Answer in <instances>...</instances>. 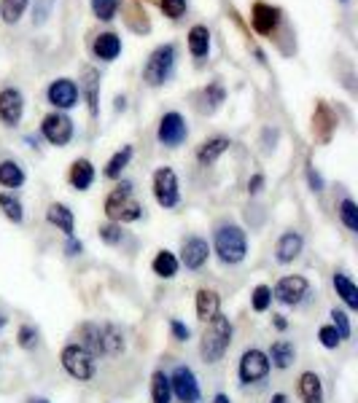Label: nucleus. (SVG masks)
Here are the masks:
<instances>
[{
	"label": "nucleus",
	"instance_id": "obj_2",
	"mask_svg": "<svg viewBox=\"0 0 358 403\" xmlns=\"http://www.w3.org/2000/svg\"><path fill=\"white\" fill-rule=\"evenodd\" d=\"M232 347V320L227 315H216L213 320L205 323V331L200 336V357L205 363H218Z\"/></svg>",
	"mask_w": 358,
	"mask_h": 403
},
{
	"label": "nucleus",
	"instance_id": "obj_3",
	"mask_svg": "<svg viewBox=\"0 0 358 403\" xmlns=\"http://www.w3.org/2000/svg\"><path fill=\"white\" fill-rule=\"evenodd\" d=\"M210 253H216L221 264L237 266L248 255V234L237 224H224V226L216 228V234H213V250Z\"/></svg>",
	"mask_w": 358,
	"mask_h": 403
},
{
	"label": "nucleus",
	"instance_id": "obj_42",
	"mask_svg": "<svg viewBox=\"0 0 358 403\" xmlns=\"http://www.w3.org/2000/svg\"><path fill=\"white\" fill-rule=\"evenodd\" d=\"M100 239L105 242V245H122V239H124V231H122V226L119 224H105V226H100Z\"/></svg>",
	"mask_w": 358,
	"mask_h": 403
},
{
	"label": "nucleus",
	"instance_id": "obj_27",
	"mask_svg": "<svg viewBox=\"0 0 358 403\" xmlns=\"http://www.w3.org/2000/svg\"><path fill=\"white\" fill-rule=\"evenodd\" d=\"M95 57L97 59H105V62H111V59H116L119 54H122V38L116 35V32H102L95 38Z\"/></svg>",
	"mask_w": 358,
	"mask_h": 403
},
{
	"label": "nucleus",
	"instance_id": "obj_38",
	"mask_svg": "<svg viewBox=\"0 0 358 403\" xmlns=\"http://www.w3.org/2000/svg\"><path fill=\"white\" fill-rule=\"evenodd\" d=\"M119 6H122V0H92V11H95V17L102 19V22H111L116 17Z\"/></svg>",
	"mask_w": 358,
	"mask_h": 403
},
{
	"label": "nucleus",
	"instance_id": "obj_25",
	"mask_svg": "<svg viewBox=\"0 0 358 403\" xmlns=\"http://www.w3.org/2000/svg\"><path fill=\"white\" fill-rule=\"evenodd\" d=\"M332 285H334V293L342 299V304H345L350 312H356L358 309V285L356 282L348 277L345 272H337L332 279Z\"/></svg>",
	"mask_w": 358,
	"mask_h": 403
},
{
	"label": "nucleus",
	"instance_id": "obj_33",
	"mask_svg": "<svg viewBox=\"0 0 358 403\" xmlns=\"http://www.w3.org/2000/svg\"><path fill=\"white\" fill-rule=\"evenodd\" d=\"M0 213L6 215V221L11 224H22L25 221V207L14 194H0Z\"/></svg>",
	"mask_w": 358,
	"mask_h": 403
},
{
	"label": "nucleus",
	"instance_id": "obj_1",
	"mask_svg": "<svg viewBox=\"0 0 358 403\" xmlns=\"http://www.w3.org/2000/svg\"><path fill=\"white\" fill-rule=\"evenodd\" d=\"M78 344L95 357H116L124 353L127 342L122 328L113 323H81L78 326Z\"/></svg>",
	"mask_w": 358,
	"mask_h": 403
},
{
	"label": "nucleus",
	"instance_id": "obj_5",
	"mask_svg": "<svg viewBox=\"0 0 358 403\" xmlns=\"http://www.w3.org/2000/svg\"><path fill=\"white\" fill-rule=\"evenodd\" d=\"M59 366L65 368L68 377L78 379V382H92L95 374H97V357L84 350L78 342H70L62 347L59 353Z\"/></svg>",
	"mask_w": 358,
	"mask_h": 403
},
{
	"label": "nucleus",
	"instance_id": "obj_34",
	"mask_svg": "<svg viewBox=\"0 0 358 403\" xmlns=\"http://www.w3.org/2000/svg\"><path fill=\"white\" fill-rule=\"evenodd\" d=\"M27 3L30 0H0V17H3V22L6 25H17L22 19V14H25Z\"/></svg>",
	"mask_w": 358,
	"mask_h": 403
},
{
	"label": "nucleus",
	"instance_id": "obj_49",
	"mask_svg": "<svg viewBox=\"0 0 358 403\" xmlns=\"http://www.w3.org/2000/svg\"><path fill=\"white\" fill-rule=\"evenodd\" d=\"M270 403H291V401H288V395H285V393H275V395L270 398Z\"/></svg>",
	"mask_w": 358,
	"mask_h": 403
},
{
	"label": "nucleus",
	"instance_id": "obj_16",
	"mask_svg": "<svg viewBox=\"0 0 358 403\" xmlns=\"http://www.w3.org/2000/svg\"><path fill=\"white\" fill-rule=\"evenodd\" d=\"M251 22L258 35H272L278 25H281V8L270 6V3H254V11H251Z\"/></svg>",
	"mask_w": 358,
	"mask_h": 403
},
{
	"label": "nucleus",
	"instance_id": "obj_29",
	"mask_svg": "<svg viewBox=\"0 0 358 403\" xmlns=\"http://www.w3.org/2000/svg\"><path fill=\"white\" fill-rule=\"evenodd\" d=\"M151 403H173V387H170V374L156 368L151 374Z\"/></svg>",
	"mask_w": 358,
	"mask_h": 403
},
{
	"label": "nucleus",
	"instance_id": "obj_36",
	"mask_svg": "<svg viewBox=\"0 0 358 403\" xmlns=\"http://www.w3.org/2000/svg\"><path fill=\"white\" fill-rule=\"evenodd\" d=\"M329 317H332V326H334V331L339 333V339H342V342L353 336V326H350V315H348L345 309H337V306H334L332 315H329Z\"/></svg>",
	"mask_w": 358,
	"mask_h": 403
},
{
	"label": "nucleus",
	"instance_id": "obj_37",
	"mask_svg": "<svg viewBox=\"0 0 358 403\" xmlns=\"http://www.w3.org/2000/svg\"><path fill=\"white\" fill-rule=\"evenodd\" d=\"M251 306L254 312H267L272 306V288L270 285H256L251 293Z\"/></svg>",
	"mask_w": 358,
	"mask_h": 403
},
{
	"label": "nucleus",
	"instance_id": "obj_40",
	"mask_svg": "<svg viewBox=\"0 0 358 403\" xmlns=\"http://www.w3.org/2000/svg\"><path fill=\"white\" fill-rule=\"evenodd\" d=\"M202 97H205V110H207V113H213L221 102L227 100V92H224V86H221V83H210V86L205 89Z\"/></svg>",
	"mask_w": 358,
	"mask_h": 403
},
{
	"label": "nucleus",
	"instance_id": "obj_18",
	"mask_svg": "<svg viewBox=\"0 0 358 403\" xmlns=\"http://www.w3.org/2000/svg\"><path fill=\"white\" fill-rule=\"evenodd\" d=\"M334 129H337V116H334V110L326 102H318V105H315V113H312V132H315V137H318L321 143H329Z\"/></svg>",
	"mask_w": 358,
	"mask_h": 403
},
{
	"label": "nucleus",
	"instance_id": "obj_13",
	"mask_svg": "<svg viewBox=\"0 0 358 403\" xmlns=\"http://www.w3.org/2000/svg\"><path fill=\"white\" fill-rule=\"evenodd\" d=\"M210 258V245L202 237H186L180 242V266H186L189 272H200Z\"/></svg>",
	"mask_w": 358,
	"mask_h": 403
},
{
	"label": "nucleus",
	"instance_id": "obj_14",
	"mask_svg": "<svg viewBox=\"0 0 358 403\" xmlns=\"http://www.w3.org/2000/svg\"><path fill=\"white\" fill-rule=\"evenodd\" d=\"M46 97H49V102L57 110H70V108H76L78 105L81 89L76 86V81H70V78H57V81H51L49 83Z\"/></svg>",
	"mask_w": 358,
	"mask_h": 403
},
{
	"label": "nucleus",
	"instance_id": "obj_9",
	"mask_svg": "<svg viewBox=\"0 0 358 403\" xmlns=\"http://www.w3.org/2000/svg\"><path fill=\"white\" fill-rule=\"evenodd\" d=\"M270 357L264 350L258 347H251L240 355V363H237V377H240V384H258L270 377Z\"/></svg>",
	"mask_w": 358,
	"mask_h": 403
},
{
	"label": "nucleus",
	"instance_id": "obj_35",
	"mask_svg": "<svg viewBox=\"0 0 358 403\" xmlns=\"http://www.w3.org/2000/svg\"><path fill=\"white\" fill-rule=\"evenodd\" d=\"M337 215H339V221L345 224L348 231H358V204L350 197H345V199L339 202Z\"/></svg>",
	"mask_w": 358,
	"mask_h": 403
},
{
	"label": "nucleus",
	"instance_id": "obj_31",
	"mask_svg": "<svg viewBox=\"0 0 358 403\" xmlns=\"http://www.w3.org/2000/svg\"><path fill=\"white\" fill-rule=\"evenodd\" d=\"M84 89H86V102H89V113L97 116L100 113V78H97V70L95 68H86L84 70Z\"/></svg>",
	"mask_w": 358,
	"mask_h": 403
},
{
	"label": "nucleus",
	"instance_id": "obj_45",
	"mask_svg": "<svg viewBox=\"0 0 358 403\" xmlns=\"http://www.w3.org/2000/svg\"><path fill=\"white\" fill-rule=\"evenodd\" d=\"M81 253H84V242L76 239V237H68V242H65V255H68V258H76Z\"/></svg>",
	"mask_w": 358,
	"mask_h": 403
},
{
	"label": "nucleus",
	"instance_id": "obj_4",
	"mask_svg": "<svg viewBox=\"0 0 358 403\" xmlns=\"http://www.w3.org/2000/svg\"><path fill=\"white\" fill-rule=\"evenodd\" d=\"M105 215L111 224H135L143 218V204L132 197V183H119L108 197H105Z\"/></svg>",
	"mask_w": 358,
	"mask_h": 403
},
{
	"label": "nucleus",
	"instance_id": "obj_12",
	"mask_svg": "<svg viewBox=\"0 0 358 403\" xmlns=\"http://www.w3.org/2000/svg\"><path fill=\"white\" fill-rule=\"evenodd\" d=\"M186 137H189V126H186V119H183L180 113L170 110V113H164V116L159 119L156 140H159L162 146H167V148H178Z\"/></svg>",
	"mask_w": 358,
	"mask_h": 403
},
{
	"label": "nucleus",
	"instance_id": "obj_32",
	"mask_svg": "<svg viewBox=\"0 0 358 403\" xmlns=\"http://www.w3.org/2000/svg\"><path fill=\"white\" fill-rule=\"evenodd\" d=\"M129 159H132V146H122L119 151H116L113 156H111V159H108V164H105L102 175L111 177V180H116V177L124 173V167L129 164Z\"/></svg>",
	"mask_w": 358,
	"mask_h": 403
},
{
	"label": "nucleus",
	"instance_id": "obj_22",
	"mask_svg": "<svg viewBox=\"0 0 358 403\" xmlns=\"http://www.w3.org/2000/svg\"><path fill=\"white\" fill-rule=\"evenodd\" d=\"M229 146H232V140L229 137H210V140H205L202 146L197 148V161L202 164V167H210V164H216L224 153L229 151Z\"/></svg>",
	"mask_w": 358,
	"mask_h": 403
},
{
	"label": "nucleus",
	"instance_id": "obj_24",
	"mask_svg": "<svg viewBox=\"0 0 358 403\" xmlns=\"http://www.w3.org/2000/svg\"><path fill=\"white\" fill-rule=\"evenodd\" d=\"M68 183H70L76 191H86V188H92V183H95V164H92L89 159H76V161L70 164Z\"/></svg>",
	"mask_w": 358,
	"mask_h": 403
},
{
	"label": "nucleus",
	"instance_id": "obj_44",
	"mask_svg": "<svg viewBox=\"0 0 358 403\" xmlns=\"http://www.w3.org/2000/svg\"><path fill=\"white\" fill-rule=\"evenodd\" d=\"M170 333H173L176 342H189V339H191V328L186 326L183 320H178V317L170 320Z\"/></svg>",
	"mask_w": 358,
	"mask_h": 403
},
{
	"label": "nucleus",
	"instance_id": "obj_47",
	"mask_svg": "<svg viewBox=\"0 0 358 403\" xmlns=\"http://www.w3.org/2000/svg\"><path fill=\"white\" fill-rule=\"evenodd\" d=\"M264 188V175H254L248 180V194H258Z\"/></svg>",
	"mask_w": 358,
	"mask_h": 403
},
{
	"label": "nucleus",
	"instance_id": "obj_17",
	"mask_svg": "<svg viewBox=\"0 0 358 403\" xmlns=\"http://www.w3.org/2000/svg\"><path fill=\"white\" fill-rule=\"evenodd\" d=\"M305 250V237L299 231H283L275 245V261L278 264H294Z\"/></svg>",
	"mask_w": 358,
	"mask_h": 403
},
{
	"label": "nucleus",
	"instance_id": "obj_30",
	"mask_svg": "<svg viewBox=\"0 0 358 403\" xmlns=\"http://www.w3.org/2000/svg\"><path fill=\"white\" fill-rule=\"evenodd\" d=\"M189 51L197 59L207 57V51H210V30L205 25H194L189 30Z\"/></svg>",
	"mask_w": 358,
	"mask_h": 403
},
{
	"label": "nucleus",
	"instance_id": "obj_26",
	"mask_svg": "<svg viewBox=\"0 0 358 403\" xmlns=\"http://www.w3.org/2000/svg\"><path fill=\"white\" fill-rule=\"evenodd\" d=\"M178 269H180V261H178V255H176V253L159 250L156 255H153L151 272L159 279H173L176 275H178Z\"/></svg>",
	"mask_w": 358,
	"mask_h": 403
},
{
	"label": "nucleus",
	"instance_id": "obj_41",
	"mask_svg": "<svg viewBox=\"0 0 358 403\" xmlns=\"http://www.w3.org/2000/svg\"><path fill=\"white\" fill-rule=\"evenodd\" d=\"M318 342H321V347H326V350H337V347L342 344V339H339V333L334 331L332 323L318 328Z\"/></svg>",
	"mask_w": 358,
	"mask_h": 403
},
{
	"label": "nucleus",
	"instance_id": "obj_7",
	"mask_svg": "<svg viewBox=\"0 0 358 403\" xmlns=\"http://www.w3.org/2000/svg\"><path fill=\"white\" fill-rule=\"evenodd\" d=\"M170 387H173V401L178 403H200L202 401V390H200V379L194 374L191 366H176L170 374Z\"/></svg>",
	"mask_w": 358,
	"mask_h": 403
},
{
	"label": "nucleus",
	"instance_id": "obj_48",
	"mask_svg": "<svg viewBox=\"0 0 358 403\" xmlns=\"http://www.w3.org/2000/svg\"><path fill=\"white\" fill-rule=\"evenodd\" d=\"M272 326L278 328V331H285V328H288V320H285L283 315H272Z\"/></svg>",
	"mask_w": 358,
	"mask_h": 403
},
{
	"label": "nucleus",
	"instance_id": "obj_6",
	"mask_svg": "<svg viewBox=\"0 0 358 403\" xmlns=\"http://www.w3.org/2000/svg\"><path fill=\"white\" fill-rule=\"evenodd\" d=\"M173 68H176V46L173 43L156 46L149 57V62H146V68H143V81L149 86H162L170 78Z\"/></svg>",
	"mask_w": 358,
	"mask_h": 403
},
{
	"label": "nucleus",
	"instance_id": "obj_46",
	"mask_svg": "<svg viewBox=\"0 0 358 403\" xmlns=\"http://www.w3.org/2000/svg\"><path fill=\"white\" fill-rule=\"evenodd\" d=\"M307 183H310L312 191H323V177H321V173H315L312 167H307Z\"/></svg>",
	"mask_w": 358,
	"mask_h": 403
},
{
	"label": "nucleus",
	"instance_id": "obj_19",
	"mask_svg": "<svg viewBox=\"0 0 358 403\" xmlns=\"http://www.w3.org/2000/svg\"><path fill=\"white\" fill-rule=\"evenodd\" d=\"M46 221H49L57 231H62L65 237H73V228H76V215H73V210H70L68 204H62V202H54V204H49V210H46Z\"/></svg>",
	"mask_w": 358,
	"mask_h": 403
},
{
	"label": "nucleus",
	"instance_id": "obj_51",
	"mask_svg": "<svg viewBox=\"0 0 358 403\" xmlns=\"http://www.w3.org/2000/svg\"><path fill=\"white\" fill-rule=\"evenodd\" d=\"M116 110H124V97H116Z\"/></svg>",
	"mask_w": 358,
	"mask_h": 403
},
{
	"label": "nucleus",
	"instance_id": "obj_28",
	"mask_svg": "<svg viewBox=\"0 0 358 403\" xmlns=\"http://www.w3.org/2000/svg\"><path fill=\"white\" fill-rule=\"evenodd\" d=\"M25 170L19 167V161H14V159H6V161H0V186H6V188H22L25 186Z\"/></svg>",
	"mask_w": 358,
	"mask_h": 403
},
{
	"label": "nucleus",
	"instance_id": "obj_15",
	"mask_svg": "<svg viewBox=\"0 0 358 403\" xmlns=\"http://www.w3.org/2000/svg\"><path fill=\"white\" fill-rule=\"evenodd\" d=\"M25 116V97L19 89L6 86L0 92V121L6 126H17Z\"/></svg>",
	"mask_w": 358,
	"mask_h": 403
},
{
	"label": "nucleus",
	"instance_id": "obj_39",
	"mask_svg": "<svg viewBox=\"0 0 358 403\" xmlns=\"http://www.w3.org/2000/svg\"><path fill=\"white\" fill-rule=\"evenodd\" d=\"M17 344L22 350H35V344H38V328L30 326V323H22V326L17 328Z\"/></svg>",
	"mask_w": 358,
	"mask_h": 403
},
{
	"label": "nucleus",
	"instance_id": "obj_50",
	"mask_svg": "<svg viewBox=\"0 0 358 403\" xmlns=\"http://www.w3.org/2000/svg\"><path fill=\"white\" fill-rule=\"evenodd\" d=\"M213 403H232V401L227 393H216V395H213Z\"/></svg>",
	"mask_w": 358,
	"mask_h": 403
},
{
	"label": "nucleus",
	"instance_id": "obj_23",
	"mask_svg": "<svg viewBox=\"0 0 358 403\" xmlns=\"http://www.w3.org/2000/svg\"><path fill=\"white\" fill-rule=\"evenodd\" d=\"M296 387H299V398H302L305 403H323L326 401V395H323V382H321V377H318L315 371H305V374H299Z\"/></svg>",
	"mask_w": 358,
	"mask_h": 403
},
{
	"label": "nucleus",
	"instance_id": "obj_54",
	"mask_svg": "<svg viewBox=\"0 0 358 403\" xmlns=\"http://www.w3.org/2000/svg\"><path fill=\"white\" fill-rule=\"evenodd\" d=\"M342 3H348V0H342Z\"/></svg>",
	"mask_w": 358,
	"mask_h": 403
},
{
	"label": "nucleus",
	"instance_id": "obj_52",
	"mask_svg": "<svg viewBox=\"0 0 358 403\" xmlns=\"http://www.w3.org/2000/svg\"><path fill=\"white\" fill-rule=\"evenodd\" d=\"M25 403H49V401H46V398H27Z\"/></svg>",
	"mask_w": 358,
	"mask_h": 403
},
{
	"label": "nucleus",
	"instance_id": "obj_21",
	"mask_svg": "<svg viewBox=\"0 0 358 403\" xmlns=\"http://www.w3.org/2000/svg\"><path fill=\"white\" fill-rule=\"evenodd\" d=\"M267 357H270V366H272V368L285 371V368H291L294 360H296V347H294V342H288V339H278V342L270 344Z\"/></svg>",
	"mask_w": 358,
	"mask_h": 403
},
{
	"label": "nucleus",
	"instance_id": "obj_8",
	"mask_svg": "<svg viewBox=\"0 0 358 403\" xmlns=\"http://www.w3.org/2000/svg\"><path fill=\"white\" fill-rule=\"evenodd\" d=\"M151 188H153V199H156L159 207H164V210L178 207L180 186H178V175H176L173 167H159L151 177Z\"/></svg>",
	"mask_w": 358,
	"mask_h": 403
},
{
	"label": "nucleus",
	"instance_id": "obj_11",
	"mask_svg": "<svg viewBox=\"0 0 358 403\" xmlns=\"http://www.w3.org/2000/svg\"><path fill=\"white\" fill-rule=\"evenodd\" d=\"M73 132H76V126L70 121V116H65L62 110H54L49 116H44V121H41V135L46 137V143L57 146V148L68 146L73 140Z\"/></svg>",
	"mask_w": 358,
	"mask_h": 403
},
{
	"label": "nucleus",
	"instance_id": "obj_43",
	"mask_svg": "<svg viewBox=\"0 0 358 403\" xmlns=\"http://www.w3.org/2000/svg\"><path fill=\"white\" fill-rule=\"evenodd\" d=\"M159 6L164 11V17H170V19H180L186 14V0H159Z\"/></svg>",
	"mask_w": 358,
	"mask_h": 403
},
{
	"label": "nucleus",
	"instance_id": "obj_10",
	"mask_svg": "<svg viewBox=\"0 0 358 403\" xmlns=\"http://www.w3.org/2000/svg\"><path fill=\"white\" fill-rule=\"evenodd\" d=\"M307 296H310V279L305 275H285L272 288V299L283 306H299Z\"/></svg>",
	"mask_w": 358,
	"mask_h": 403
},
{
	"label": "nucleus",
	"instance_id": "obj_20",
	"mask_svg": "<svg viewBox=\"0 0 358 403\" xmlns=\"http://www.w3.org/2000/svg\"><path fill=\"white\" fill-rule=\"evenodd\" d=\"M194 306H197V317L202 323H207L221 312V296L213 288H200L197 296H194Z\"/></svg>",
	"mask_w": 358,
	"mask_h": 403
},
{
	"label": "nucleus",
	"instance_id": "obj_53",
	"mask_svg": "<svg viewBox=\"0 0 358 403\" xmlns=\"http://www.w3.org/2000/svg\"><path fill=\"white\" fill-rule=\"evenodd\" d=\"M8 326V317H6V315H0V328H6Z\"/></svg>",
	"mask_w": 358,
	"mask_h": 403
}]
</instances>
